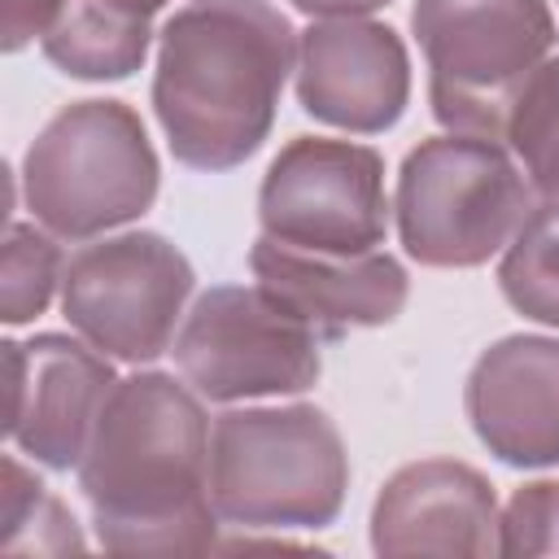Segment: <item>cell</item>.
I'll list each match as a JSON object with an SVG mask.
<instances>
[{
	"mask_svg": "<svg viewBox=\"0 0 559 559\" xmlns=\"http://www.w3.org/2000/svg\"><path fill=\"white\" fill-rule=\"evenodd\" d=\"M92 528L118 555H197L214 546L210 419L201 393L166 371L114 384L79 463Z\"/></svg>",
	"mask_w": 559,
	"mask_h": 559,
	"instance_id": "6da1fadb",
	"label": "cell"
},
{
	"mask_svg": "<svg viewBox=\"0 0 559 559\" xmlns=\"http://www.w3.org/2000/svg\"><path fill=\"white\" fill-rule=\"evenodd\" d=\"M297 57L293 22L266 0H188L157 35L153 114L175 162L231 170L249 162L280 109Z\"/></svg>",
	"mask_w": 559,
	"mask_h": 559,
	"instance_id": "7a4b0ae2",
	"label": "cell"
},
{
	"mask_svg": "<svg viewBox=\"0 0 559 559\" xmlns=\"http://www.w3.org/2000/svg\"><path fill=\"white\" fill-rule=\"evenodd\" d=\"M349 489V454L319 406L223 411L210 432V502L236 528H328Z\"/></svg>",
	"mask_w": 559,
	"mask_h": 559,
	"instance_id": "3957f363",
	"label": "cell"
},
{
	"mask_svg": "<svg viewBox=\"0 0 559 559\" xmlns=\"http://www.w3.org/2000/svg\"><path fill=\"white\" fill-rule=\"evenodd\" d=\"M162 166L127 100H74L48 118L22 157L26 210L57 240H92L135 223L157 201Z\"/></svg>",
	"mask_w": 559,
	"mask_h": 559,
	"instance_id": "277c9868",
	"label": "cell"
},
{
	"mask_svg": "<svg viewBox=\"0 0 559 559\" xmlns=\"http://www.w3.org/2000/svg\"><path fill=\"white\" fill-rule=\"evenodd\" d=\"M411 31L428 61V105L445 131L507 140L511 109L555 48L546 0H415Z\"/></svg>",
	"mask_w": 559,
	"mask_h": 559,
	"instance_id": "5b68a950",
	"label": "cell"
},
{
	"mask_svg": "<svg viewBox=\"0 0 559 559\" xmlns=\"http://www.w3.org/2000/svg\"><path fill=\"white\" fill-rule=\"evenodd\" d=\"M528 183L498 140L445 131L419 140L397 170V236L437 271L489 262L528 218Z\"/></svg>",
	"mask_w": 559,
	"mask_h": 559,
	"instance_id": "8992f818",
	"label": "cell"
},
{
	"mask_svg": "<svg viewBox=\"0 0 559 559\" xmlns=\"http://www.w3.org/2000/svg\"><path fill=\"white\" fill-rule=\"evenodd\" d=\"M323 336L262 284H218L201 293L175 336L179 376L210 402L306 393Z\"/></svg>",
	"mask_w": 559,
	"mask_h": 559,
	"instance_id": "52a82bcc",
	"label": "cell"
},
{
	"mask_svg": "<svg viewBox=\"0 0 559 559\" xmlns=\"http://www.w3.org/2000/svg\"><path fill=\"white\" fill-rule=\"evenodd\" d=\"M192 262L162 231H122L83 245L61 275V314L118 362H153L170 349L192 297Z\"/></svg>",
	"mask_w": 559,
	"mask_h": 559,
	"instance_id": "ba28073f",
	"label": "cell"
},
{
	"mask_svg": "<svg viewBox=\"0 0 559 559\" xmlns=\"http://www.w3.org/2000/svg\"><path fill=\"white\" fill-rule=\"evenodd\" d=\"M258 223L262 236L306 253H371L389 231L384 157L354 140H288L262 175Z\"/></svg>",
	"mask_w": 559,
	"mask_h": 559,
	"instance_id": "9c48e42d",
	"label": "cell"
},
{
	"mask_svg": "<svg viewBox=\"0 0 559 559\" xmlns=\"http://www.w3.org/2000/svg\"><path fill=\"white\" fill-rule=\"evenodd\" d=\"M0 349L9 367L4 432L13 450H22L26 459L52 472L79 467L92 441V428L100 419V406L118 384L109 354L61 332L4 341Z\"/></svg>",
	"mask_w": 559,
	"mask_h": 559,
	"instance_id": "30bf717a",
	"label": "cell"
},
{
	"mask_svg": "<svg viewBox=\"0 0 559 559\" xmlns=\"http://www.w3.org/2000/svg\"><path fill=\"white\" fill-rule=\"evenodd\" d=\"M411 100V57L393 26L323 17L297 35V105L354 135L389 131Z\"/></svg>",
	"mask_w": 559,
	"mask_h": 559,
	"instance_id": "8fae6325",
	"label": "cell"
},
{
	"mask_svg": "<svg viewBox=\"0 0 559 559\" xmlns=\"http://www.w3.org/2000/svg\"><path fill=\"white\" fill-rule=\"evenodd\" d=\"M463 406L480 445L507 467L559 463V336H502L467 371Z\"/></svg>",
	"mask_w": 559,
	"mask_h": 559,
	"instance_id": "7c38bea8",
	"label": "cell"
},
{
	"mask_svg": "<svg viewBox=\"0 0 559 559\" xmlns=\"http://www.w3.org/2000/svg\"><path fill=\"white\" fill-rule=\"evenodd\" d=\"M493 485L459 459L397 467L371 507L376 555H498Z\"/></svg>",
	"mask_w": 559,
	"mask_h": 559,
	"instance_id": "4fadbf2b",
	"label": "cell"
},
{
	"mask_svg": "<svg viewBox=\"0 0 559 559\" xmlns=\"http://www.w3.org/2000/svg\"><path fill=\"white\" fill-rule=\"evenodd\" d=\"M253 280L288 301L323 341H341L349 328H384L402 314L411 280L393 253L328 258L258 236L249 249Z\"/></svg>",
	"mask_w": 559,
	"mask_h": 559,
	"instance_id": "5bb4252c",
	"label": "cell"
},
{
	"mask_svg": "<svg viewBox=\"0 0 559 559\" xmlns=\"http://www.w3.org/2000/svg\"><path fill=\"white\" fill-rule=\"evenodd\" d=\"M153 44V26L144 17H127L105 9L100 0H66L52 31L39 39L44 57L83 83L131 79Z\"/></svg>",
	"mask_w": 559,
	"mask_h": 559,
	"instance_id": "9a60e30c",
	"label": "cell"
},
{
	"mask_svg": "<svg viewBox=\"0 0 559 559\" xmlns=\"http://www.w3.org/2000/svg\"><path fill=\"white\" fill-rule=\"evenodd\" d=\"M498 288L524 319L559 328V201L528 210L498 262Z\"/></svg>",
	"mask_w": 559,
	"mask_h": 559,
	"instance_id": "2e32d148",
	"label": "cell"
},
{
	"mask_svg": "<svg viewBox=\"0 0 559 559\" xmlns=\"http://www.w3.org/2000/svg\"><path fill=\"white\" fill-rule=\"evenodd\" d=\"M507 140L524 162L528 188L546 201H559V57L542 61L524 83L507 122Z\"/></svg>",
	"mask_w": 559,
	"mask_h": 559,
	"instance_id": "e0dca14e",
	"label": "cell"
},
{
	"mask_svg": "<svg viewBox=\"0 0 559 559\" xmlns=\"http://www.w3.org/2000/svg\"><path fill=\"white\" fill-rule=\"evenodd\" d=\"M66 266H61V249L48 231H39L35 223H9V240H4V306L0 319L9 328L31 323L48 310L52 288L61 284Z\"/></svg>",
	"mask_w": 559,
	"mask_h": 559,
	"instance_id": "ac0fdd59",
	"label": "cell"
},
{
	"mask_svg": "<svg viewBox=\"0 0 559 559\" xmlns=\"http://www.w3.org/2000/svg\"><path fill=\"white\" fill-rule=\"evenodd\" d=\"M4 476H9V489H4V533L22 528V524H35V546L31 550H44V555H57V550H83V533L74 524V515L48 493V485L39 476H31L17 459L4 463Z\"/></svg>",
	"mask_w": 559,
	"mask_h": 559,
	"instance_id": "d6986e66",
	"label": "cell"
},
{
	"mask_svg": "<svg viewBox=\"0 0 559 559\" xmlns=\"http://www.w3.org/2000/svg\"><path fill=\"white\" fill-rule=\"evenodd\" d=\"M498 555H559V480L520 485L498 520Z\"/></svg>",
	"mask_w": 559,
	"mask_h": 559,
	"instance_id": "ffe728a7",
	"label": "cell"
},
{
	"mask_svg": "<svg viewBox=\"0 0 559 559\" xmlns=\"http://www.w3.org/2000/svg\"><path fill=\"white\" fill-rule=\"evenodd\" d=\"M61 9L66 0H4V52H17L31 39H44L61 17Z\"/></svg>",
	"mask_w": 559,
	"mask_h": 559,
	"instance_id": "44dd1931",
	"label": "cell"
},
{
	"mask_svg": "<svg viewBox=\"0 0 559 559\" xmlns=\"http://www.w3.org/2000/svg\"><path fill=\"white\" fill-rule=\"evenodd\" d=\"M288 4L310 13V17H367L393 0H288Z\"/></svg>",
	"mask_w": 559,
	"mask_h": 559,
	"instance_id": "7402d4cb",
	"label": "cell"
},
{
	"mask_svg": "<svg viewBox=\"0 0 559 559\" xmlns=\"http://www.w3.org/2000/svg\"><path fill=\"white\" fill-rule=\"evenodd\" d=\"M105 9H114V13H127V17H144V22H153V13L166 4V0H100Z\"/></svg>",
	"mask_w": 559,
	"mask_h": 559,
	"instance_id": "603a6c76",
	"label": "cell"
}]
</instances>
